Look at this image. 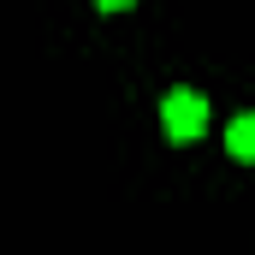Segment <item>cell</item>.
Instances as JSON below:
<instances>
[{
	"mask_svg": "<svg viewBox=\"0 0 255 255\" xmlns=\"http://www.w3.org/2000/svg\"><path fill=\"white\" fill-rule=\"evenodd\" d=\"M160 125L172 142H196L202 130H208V101L196 95V89H172L166 101H160Z\"/></svg>",
	"mask_w": 255,
	"mask_h": 255,
	"instance_id": "cell-1",
	"label": "cell"
},
{
	"mask_svg": "<svg viewBox=\"0 0 255 255\" xmlns=\"http://www.w3.org/2000/svg\"><path fill=\"white\" fill-rule=\"evenodd\" d=\"M226 154L255 166V113H238V119L226 125Z\"/></svg>",
	"mask_w": 255,
	"mask_h": 255,
	"instance_id": "cell-2",
	"label": "cell"
},
{
	"mask_svg": "<svg viewBox=\"0 0 255 255\" xmlns=\"http://www.w3.org/2000/svg\"><path fill=\"white\" fill-rule=\"evenodd\" d=\"M95 6H101V12H125L130 0H95Z\"/></svg>",
	"mask_w": 255,
	"mask_h": 255,
	"instance_id": "cell-3",
	"label": "cell"
}]
</instances>
